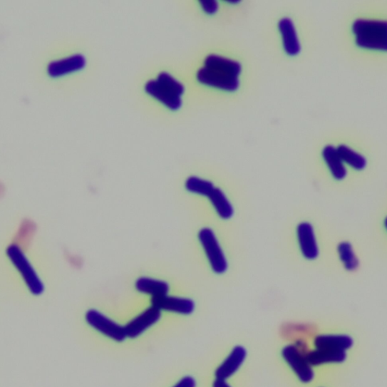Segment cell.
Masks as SVG:
<instances>
[{"label": "cell", "mask_w": 387, "mask_h": 387, "mask_svg": "<svg viewBox=\"0 0 387 387\" xmlns=\"http://www.w3.org/2000/svg\"><path fill=\"white\" fill-rule=\"evenodd\" d=\"M180 55L203 114L249 109L263 91L267 72L244 36L197 39Z\"/></svg>", "instance_id": "cell-1"}, {"label": "cell", "mask_w": 387, "mask_h": 387, "mask_svg": "<svg viewBox=\"0 0 387 387\" xmlns=\"http://www.w3.org/2000/svg\"><path fill=\"white\" fill-rule=\"evenodd\" d=\"M251 40L267 73L290 79L311 76L329 49L326 27L304 0L264 6Z\"/></svg>", "instance_id": "cell-2"}, {"label": "cell", "mask_w": 387, "mask_h": 387, "mask_svg": "<svg viewBox=\"0 0 387 387\" xmlns=\"http://www.w3.org/2000/svg\"><path fill=\"white\" fill-rule=\"evenodd\" d=\"M307 143L311 167L336 197H356L380 184L386 155L371 134L354 128H331L316 133Z\"/></svg>", "instance_id": "cell-3"}, {"label": "cell", "mask_w": 387, "mask_h": 387, "mask_svg": "<svg viewBox=\"0 0 387 387\" xmlns=\"http://www.w3.org/2000/svg\"><path fill=\"white\" fill-rule=\"evenodd\" d=\"M329 48L354 70L387 75V0H357L326 24Z\"/></svg>", "instance_id": "cell-4"}, {"label": "cell", "mask_w": 387, "mask_h": 387, "mask_svg": "<svg viewBox=\"0 0 387 387\" xmlns=\"http://www.w3.org/2000/svg\"><path fill=\"white\" fill-rule=\"evenodd\" d=\"M136 85L143 113L159 126L181 128L203 114L180 53L150 61Z\"/></svg>", "instance_id": "cell-5"}, {"label": "cell", "mask_w": 387, "mask_h": 387, "mask_svg": "<svg viewBox=\"0 0 387 387\" xmlns=\"http://www.w3.org/2000/svg\"><path fill=\"white\" fill-rule=\"evenodd\" d=\"M177 14L197 39L252 32L264 4L258 0H177Z\"/></svg>", "instance_id": "cell-6"}, {"label": "cell", "mask_w": 387, "mask_h": 387, "mask_svg": "<svg viewBox=\"0 0 387 387\" xmlns=\"http://www.w3.org/2000/svg\"><path fill=\"white\" fill-rule=\"evenodd\" d=\"M378 259V249L367 227L336 222L326 266L336 282H363Z\"/></svg>", "instance_id": "cell-7"}, {"label": "cell", "mask_w": 387, "mask_h": 387, "mask_svg": "<svg viewBox=\"0 0 387 387\" xmlns=\"http://www.w3.org/2000/svg\"><path fill=\"white\" fill-rule=\"evenodd\" d=\"M95 66L91 48L83 42L65 41L48 47L36 62V75L56 91L78 88L91 76Z\"/></svg>", "instance_id": "cell-8"}, {"label": "cell", "mask_w": 387, "mask_h": 387, "mask_svg": "<svg viewBox=\"0 0 387 387\" xmlns=\"http://www.w3.org/2000/svg\"><path fill=\"white\" fill-rule=\"evenodd\" d=\"M353 341L346 335H320L315 341L316 349L306 354L311 366L342 363L346 351L351 348Z\"/></svg>", "instance_id": "cell-9"}, {"label": "cell", "mask_w": 387, "mask_h": 387, "mask_svg": "<svg viewBox=\"0 0 387 387\" xmlns=\"http://www.w3.org/2000/svg\"><path fill=\"white\" fill-rule=\"evenodd\" d=\"M381 259L387 262V182L367 226Z\"/></svg>", "instance_id": "cell-10"}, {"label": "cell", "mask_w": 387, "mask_h": 387, "mask_svg": "<svg viewBox=\"0 0 387 387\" xmlns=\"http://www.w3.org/2000/svg\"><path fill=\"white\" fill-rule=\"evenodd\" d=\"M6 254L11 263L21 273L31 292L34 295L43 294L44 285L20 247L16 244L10 245L7 248Z\"/></svg>", "instance_id": "cell-11"}, {"label": "cell", "mask_w": 387, "mask_h": 387, "mask_svg": "<svg viewBox=\"0 0 387 387\" xmlns=\"http://www.w3.org/2000/svg\"><path fill=\"white\" fill-rule=\"evenodd\" d=\"M198 238L205 249L212 269L217 274L226 272L228 268L227 260L215 232L208 228L203 229L200 231Z\"/></svg>", "instance_id": "cell-12"}, {"label": "cell", "mask_w": 387, "mask_h": 387, "mask_svg": "<svg viewBox=\"0 0 387 387\" xmlns=\"http://www.w3.org/2000/svg\"><path fill=\"white\" fill-rule=\"evenodd\" d=\"M284 360L291 366L296 376L304 383H309L314 378V371L307 360L306 354L294 345L285 346L282 351Z\"/></svg>", "instance_id": "cell-13"}, {"label": "cell", "mask_w": 387, "mask_h": 387, "mask_svg": "<svg viewBox=\"0 0 387 387\" xmlns=\"http://www.w3.org/2000/svg\"><path fill=\"white\" fill-rule=\"evenodd\" d=\"M86 319L92 327L111 339L121 342L127 338L124 327L96 310L92 309L87 311Z\"/></svg>", "instance_id": "cell-14"}, {"label": "cell", "mask_w": 387, "mask_h": 387, "mask_svg": "<svg viewBox=\"0 0 387 387\" xmlns=\"http://www.w3.org/2000/svg\"><path fill=\"white\" fill-rule=\"evenodd\" d=\"M161 317V311L152 306L133 319L124 327L127 336L135 339L156 324Z\"/></svg>", "instance_id": "cell-15"}, {"label": "cell", "mask_w": 387, "mask_h": 387, "mask_svg": "<svg viewBox=\"0 0 387 387\" xmlns=\"http://www.w3.org/2000/svg\"><path fill=\"white\" fill-rule=\"evenodd\" d=\"M152 304L160 311L165 310L182 315L192 314L195 308V303L190 299L168 295L153 297Z\"/></svg>", "instance_id": "cell-16"}, {"label": "cell", "mask_w": 387, "mask_h": 387, "mask_svg": "<svg viewBox=\"0 0 387 387\" xmlns=\"http://www.w3.org/2000/svg\"><path fill=\"white\" fill-rule=\"evenodd\" d=\"M247 356L246 349L242 346H235L229 356L215 372L217 379L227 381L239 371Z\"/></svg>", "instance_id": "cell-17"}, {"label": "cell", "mask_w": 387, "mask_h": 387, "mask_svg": "<svg viewBox=\"0 0 387 387\" xmlns=\"http://www.w3.org/2000/svg\"><path fill=\"white\" fill-rule=\"evenodd\" d=\"M135 289L141 293L152 295L153 297L166 296L170 291V287L167 282L146 277L136 281Z\"/></svg>", "instance_id": "cell-18"}, {"label": "cell", "mask_w": 387, "mask_h": 387, "mask_svg": "<svg viewBox=\"0 0 387 387\" xmlns=\"http://www.w3.org/2000/svg\"><path fill=\"white\" fill-rule=\"evenodd\" d=\"M218 215L224 219H230L234 214L233 207L227 197L220 189L216 188L208 196Z\"/></svg>", "instance_id": "cell-19"}, {"label": "cell", "mask_w": 387, "mask_h": 387, "mask_svg": "<svg viewBox=\"0 0 387 387\" xmlns=\"http://www.w3.org/2000/svg\"><path fill=\"white\" fill-rule=\"evenodd\" d=\"M185 188L190 192L208 197L215 189L213 182L208 180L192 175L185 181Z\"/></svg>", "instance_id": "cell-20"}, {"label": "cell", "mask_w": 387, "mask_h": 387, "mask_svg": "<svg viewBox=\"0 0 387 387\" xmlns=\"http://www.w3.org/2000/svg\"><path fill=\"white\" fill-rule=\"evenodd\" d=\"M173 387H196V382L193 378L187 376L183 378Z\"/></svg>", "instance_id": "cell-21"}, {"label": "cell", "mask_w": 387, "mask_h": 387, "mask_svg": "<svg viewBox=\"0 0 387 387\" xmlns=\"http://www.w3.org/2000/svg\"><path fill=\"white\" fill-rule=\"evenodd\" d=\"M213 387H231L226 381L216 379L214 382Z\"/></svg>", "instance_id": "cell-22"}]
</instances>
